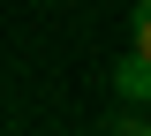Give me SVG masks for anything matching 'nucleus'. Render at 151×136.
Returning <instances> with one entry per match:
<instances>
[{
	"label": "nucleus",
	"instance_id": "nucleus-1",
	"mask_svg": "<svg viewBox=\"0 0 151 136\" xmlns=\"http://www.w3.org/2000/svg\"><path fill=\"white\" fill-rule=\"evenodd\" d=\"M113 91L129 106H151V53H121L113 60Z\"/></svg>",
	"mask_w": 151,
	"mask_h": 136
},
{
	"label": "nucleus",
	"instance_id": "nucleus-2",
	"mask_svg": "<svg viewBox=\"0 0 151 136\" xmlns=\"http://www.w3.org/2000/svg\"><path fill=\"white\" fill-rule=\"evenodd\" d=\"M129 30H136V45H129V53H151V0H136V15H129Z\"/></svg>",
	"mask_w": 151,
	"mask_h": 136
},
{
	"label": "nucleus",
	"instance_id": "nucleus-3",
	"mask_svg": "<svg viewBox=\"0 0 151 136\" xmlns=\"http://www.w3.org/2000/svg\"><path fill=\"white\" fill-rule=\"evenodd\" d=\"M136 136H151V114H144V121H136Z\"/></svg>",
	"mask_w": 151,
	"mask_h": 136
}]
</instances>
